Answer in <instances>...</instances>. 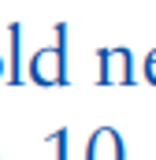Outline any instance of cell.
I'll return each instance as SVG.
<instances>
[{
	"label": "cell",
	"mask_w": 156,
	"mask_h": 160,
	"mask_svg": "<svg viewBox=\"0 0 156 160\" xmlns=\"http://www.w3.org/2000/svg\"><path fill=\"white\" fill-rule=\"evenodd\" d=\"M30 78L37 86H63L67 82V22H56V41L48 48L34 52Z\"/></svg>",
	"instance_id": "cell-1"
},
{
	"label": "cell",
	"mask_w": 156,
	"mask_h": 160,
	"mask_svg": "<svg viewBox=\"0 0 156 160\" xmlns=\"http://www.w3.org/2000/svg\"><path fill=\"white\" fill-rule=\"evenodd\" d=\"M97 60H100V75H97L100 86H112V82L130 86V82H134V71H130V52H126V48H100V52H97Z\"/></svg>",
	"instance_id": "cell-2"
},
{
	"label": "cell",
	"mask_w": 156,
	"mask_h": 160,
	"mask_svg": "<svg viewBox=\"0 0 156 160\" xmlns=\"http://www.w3.org/2000/svg\"><path fill=\"white\" fill-rule=\"evenodd\" d=\"M85 160H126L119 130H112V127L93 130V138H89V145H85Z\"/></svg>",
	"instance_id": "cell-3"
},
{
	"label": "cell",
	"mask_w": 156,
	"mask_h": 160,
	"mask_svg": "<svg viewBox=\"0 0 156 160\" xmlns=\"http://www.w3.org/2000/svg\"><path fill=\"white\" fill-rule=\"evenodd\" d=\"M7 45H11V71H7V82H11V86H19V82H22V71H19V48H22V26H19V22H11V26H7Z\"/></svg>",
	"instance_id": "cell-4"
},
{
	"label": "cell",
	"mask_w": 156,
	"mask_h": 160,
	"mask_svg": "<svg viewBox=\"0 0 156 160\" xmlns=\"http://www.w3.org/2000/svg\"><path fill=\"white\" fill-rule=\"evenodd\" d=\"M48 142L56 145V160H67V130H56Z\"/></svg>",
	"instance_id": "cell-5"
},
{
	"label": "cell",
	"mask_w": 156,
	"mask_h": 160,
	"mask_svg": "<svg viewBox=\"0 0 156 160\" xmlns=\"http://www.w3.org/2000/svg\"><path fill=\"white\" fill-rule=\"evenodd\" d=\"M145 78H149V82L156 86V48L149 52V56H145Z\"/></svg>",
	"instance_id": "cell-6"
},
{
	"label": "cell",
	"mask_w": 156,
	"mask_h": 160,
	"mask_svg": "<svg viewBox=\"0 0 156 160\" xmlns=\"http://www.w3.org/2000/svg\"><path fill=\"white\" fill-rule=\"evenodd\" d=\"M0 71H4V60H0Z\"/></svg>",
	"instance_id": "cell-7"
}]
</instances>
